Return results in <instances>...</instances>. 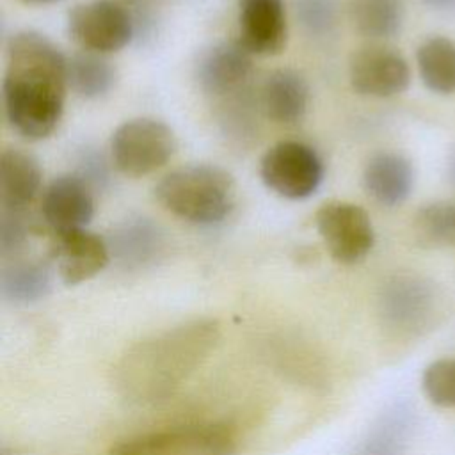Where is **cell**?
<instances>
[{
  "instance_id": "cell-1",
  "label": "cell",
  "mask_w": 455,
  "mask_h": 455,
  "mask_svg": "<svg viewBox=\"0 0 455 455\" xmlns=\"http://www.w3.org/2000/svg\"><path fill=\"white\" fill-rule=\"evenodd\" d=\"M68 89V59L46 36L30 30L11 36L2 96L7 123L18 135L28 140L52 135Z\"/></svg>"
},
{
  "instance_id": "cell-2",
  "label": "cell",
  "mask_w": 455,
  "mask_h": 455,
  "mask_svg": "<svg viewBox=\"0 0 455 455\" xmlns=\"http://www.w3.org/2000/svg\"><path fill=\"white\" fill-rule=\"evenodd\" d=\"M217 341L212 322H194L135 345L119 364V386L139 402L169 396Z\"/></svg>"
},
{
  "instance_id": "cell-3",
  "label": "cell",
  "mask_w": 455,
  "mask_h": 455,
  "mask_svg": "<svg viewBox=\"0 0 455 455\" xmlns=\"http://www.w3.org/2000/svg\"><path fill=\"white\" fill-rule=\"evenodd\" d=\"M155 197L174 217L199 226L224 220L235 206V181L212 164H190L167 172L155 187Z\"/></svg>"
},
{
  "instance_id": "cell-4",
  "label": "cell",
  "mask_w": 455,
  "mask_h": 455,
  "mask_svg": "<svg viewBox=\"0 0 455 455\" xmlns=\"http://www.w3.org/2000/svg\"><path fill=\"white\" fill-rule=\"evenodd\" d=\"M176 151V135L164 121L137 117L116 128L110 139L112 164L132 178L151 174L164 167Z\"/></svg>"
},
{
  "instance_id": "cell-5",
  "label": "cell",
  "mask_w": 455,
  "mask_h": 455,
  "mask_svg": "<svg viewBox=\"0 0 455 455\" xmlns=\"http://www.w3.org/2000/svg\"><path fill=\"white\" fill-rule=\"evenodd\" d=\"M259 176L279 197L300 201L313 196L323 181V162L318 153L299 140L270 146L259 160Z\"/></svg>"
},
{
  "instance_id": "cell-6",
  "label": "cell",
  "mask_w": 455,
  "mask_h": 455,
  "mask_svg": "<svg viewBox=\"0 0 455 455\" xmlns=\"http://www.w3.org/2000/svg\"><path fill=\"white\" fill-rule=\"evenodd\" d=\"M236 435L222 423L149 432L116 444L108 455H233Z\"/></svg>"
},
{
  "instance_id": "cell-7",
  "label": "cell",
  "mask_w": 455,
  "mask_h": 455,
  "mask_svg": "<svg viewBox=\"0 0 455 455\" xmlns=\"http://www.w3.org/2000/svg\"><path fill=\"white\" fill-rule=\"evenodd\" d=\"M315 224L332 259L343 265L364 259L375 243V231L368 212L348 201L323 203L316 210Z\"/></svg>"
},
{
  "instance_id": "cell-8",
  "label": "cell",
  "mask_w": 455,
  "mask_h": 455,
  "mask_svg": "<svg viewBox=\"0 0 455 455\" xmlns=\"http://www.w3.org/2000/svg\"><path fill=\"white\" fill-rule=\"evenodd\" d=\"M68 30L84 52L107 55L123 50L132 41L133 20L114 0H91L69 11Z\"/></svg>"
},
{
  "instance_id": "cell-9",
  "label": "cell",
  "mask_w": 455,
  "mask_h": 455,
  "mask_svg": "<svg viewBox=\"0 0 455 455\" xmlns=\"http://www.w3.org/2000/svg\"><path fill=\"white\" fill-rule=\"evenodd\" d=\"M348 78L352 89L363 96L391 98L409 87L411 69L400 52L382 44H370L352 55Z\"/></svg>"
},
{
  "instance_id": "cell-10",
  "label": "cell",
  "mask_w": 455,
  "mask_h": 455,
  "mask_svg": "<svg viewBox=\"0 0 455 455\" xmlns=\"http://www.w3.org/2000/svg\"><path fill=\"white\" fill-rule=\"evenodd\" d=\"M50 258L62 283L80 284L108 265L110 247L100 235L85 228L68 229L53 233Z\"/></svg>"
},
{
  "instance_id": "cell-11",
  "label": "cell",
  "mask_w": 455,
  "mask_h": 455,
  "mask_svg": "<svg viewBox=\"0 0 455 455\" xmlns=\"http://www.w3.org/2000/svg\"><path fill=\"white\" fill-rule=\"evenodd\" d=\"M238 44L251 55L270 57L284 50L288 21L283 0H236Z\"/></svg>"
},
{
  "instance_id": "cell-12",
  "label": "cell",
  "mask_w": 455,
  "mask_h": 455,
  "mask_svg": "<svg viewBox=\"0 0 455 455\" xmlns=\"http://www.w3.org/2000/svg\"><path fill=\"white\" fill-rule=\"evenodd\" d=\"M41 215L53 233L85 228L94 215L92 187L80 174H62L43 192Z\"/></svg>"
},
{
  "instance_id": "cell-13",
  "label": "cell",
  "mask_w": 455,
  "mask_h": 455,
  "mask_svg": "<svg viewBox=\"0 0 455 455\" xmlns=\"http://www.w3.org/2000/svg\"><path fill=\"white\" fill-rule=\"evenodd\" d=\"M386 318L398 329H418L430 322L437 309L432 283L418 275H396L382 291Z\"/></svg>"
},
{
  "instance_id": "cell-14",
  "label": "cell",
  "mask_w": 455,
  "mask_h": 455,
  "mask_svg": "<svg viewBox=\"0 0 455 455\" xmlns=\"http://www.w3.org/2000/svg\"><path fill=\"white\" fill-rule=\"evenodd\" d=\"M252 75V55L238 44L219 43L203 53L197 64V80L204 92L228 96L240 92Z\"/></svg>"
},
{
  "instance_id": "cell-15",
  "label": "cell",
  "mask_w": 455,
  "mask_h": 455,
  "mask_svg": "<svg viewBox=\"0 0 455 455\" xmlns=\"http://www.w3.org/2000/svg\"><path fill=\"white\" fill-rule=\"evenodd\" d=\"M309 107V84L295 69L272 71L261 85V108L277 124H297Z\"/></svg>"
},
{
  "instance_id": "cell-16",
  "label": "cell",
  "mask_w": 455,
  "mask_h": 455,
  "mask_svg": "<svg viewBox=\"0 0 455 455\" xmlns=\"http://www.w3.org/2000/svg\"><path fill=\"white\" fill-rule=\"evenodd\" d=\"M363 185L375 203L396 206L411 196L414 185L412 164L400 153H377L364 167Z\"/></svg>"
},
{
  "instance_id": "cell-17",
  "label": "cell",
  "mask_w": 455,
  "mask_h": 455,
  "mask_svg": "<svg viewBox=\"0 0 455 455\" xmlns=\"http://www.w3.org/2000/svg\"><path fill=\"white\" fill-rule=\"evenodd\" d=\"M39 162L20 148H5L0 155V203L2 210L23 212L41 188Z\"/></svg>"
},
{
  "instance_id": "cell-18",
  "label": "cell",
  "mask_w": 455,
  "mask_h": 455,
  "mask_svg": "<svg viewBox=\"0 0 455 455\" xmlns=\"http://www.w3.org/2000/svg\"><path fill=\"white\" fill-rule=\"evenodd\" d=\"M162 249L164 236L148 219H130L112 236L114 256L126 267H144L155 261Z\"/></svg>"
},
{
  "instance_id": "cell-19",
  "label": "cell",
  "mask_w": 455,
  "mask_h": 455,
  "mask_svg": "<svg viewBox=\"0 0 455 455\" xmlns=\"http://www.w3.org/2000/svg\"><path fill=\"white\" fill-rule=\"evenodd\" d=\"M419 76L427 89L437 94L455 92V41L434 36L423 41L416 52Z\"/></svg>"
},
{
  "instance_id": "cell-20",
  "label": "cell",
  "mask_w": 455,
  "mask_h": 455,
  "mask_svg": "<svg viewBox=\"0 0 455 455\" xmlns=\"http://www.w3.org/2000/svg\"><path fill=\"white\" fill-rule=\"evenodd\" d=\"M0 288L2 295L11 302H36L50 293L52 274L43 261L14 259L4 267Z\"/></svg>"
},
{
  "instance_id": "cell-21",
  "label": "cell",
  "mask_w": 455,
  "mask_h": 455,
  "mask_svg": "<svg viewBox=\"0 0 455 455\" xmlns=\"http://www.w3.org/2000/svg\"><path fill=\"white\" fill-rule=\"evenodd\" d=\"M116 68L100 53L82 52L68 59V87L84 100H98L116 85Z\"/></svg>"
},
{
  "instance_id": "cell-22",
  "label": "cell",
  "mask_w": 455,
  "mask_h": 455,
  "mask_svg": "<svg viewBox=\"0 0 455 455\" xmlns=\"http://www.w3.org/2000/svg\"><path fill=\"white\" fill-rule=\"evenodd\" d=\"M350 16L361 36L387 39L402 28L403 4L402 0H352Z\"/></svg>"
},
{
  "instance_id": "cell-23",
  "label": "cell",
  "mask_w": 455,
  "mask_h": 455,
  "mask_svg": "<svg viewBox=\"0 0 455 455\" xmlns=\"http://www.w3.org/2000/svg\"><path fill=\"white\" fill-rule=\"evenodd\" d=\"M416 240L425 247L455 245V201H435L421 206L412 222Z\"/></svg>"
},
{
  "instance_id": "cell-24",
  "label": "cell",
  "mask_w": 455,
  "mask_h": 455,
  "mask_svg": "<svg viewBox=\"0 0 455 455\" xmlns=\"http://www.w3.org/2000/svg\"><path fill=\"white\" fill-rule=\"evenodd\" d=\"M421 387L434 405L455 409V359L444 357L430 363L423 371Z\"/></svg>"
},
{
  "instance_id": "cell-25",
  "label": "cell",
  "mask_w": 455,
  "mask_h": 455,
  "mask_svg": "<svg viewBox=\"0 0 455 455\" xmlns=\"http://www.w3.org/2000/svg\"><path fill=\"white\" fill-rule=\"evenodd\" d=\"M297 18L302 28L315 37L332 32L338 18L336 0H295Z\"/></svg>"
},
{
  "instance_id": "cell-26",
  "label": "cell",
  "mask_w": 455,
  "mask_h": 455,
  "mask_svg": "<svg viewBox=\"0 0 455 455\" xmlns=\"http://www.w3.org/2000/svg\"><path fill=\"white\" fill-rule=\"evenodd\" d=\"M28 224L23 212L2 210L0 215V251L2 256H14L27 242Z\"/></svg>"
},
{
  "instance_id": "cell-27",
  "label": "cell",
  "mask_w": 455,
  "mask_h": 455,
  "mask_svg": "<svg viewBox=\"0 0 455 455\" xmlns=\"http://www.w3.org/2000/svg\"><path fill=\"white\" fill-rule=\"evenodd\" d=\"M427 5L434 9H451L455 7V0H423Z\"/></svg>"
},
{
  "instance_id": "cell-28",
  "label": "cell",
  "mask_w": 455,
  "mask_h": 455,
  "mask_svg": "<svg viewBox=\"0 0 455 455\" xmlns=\"http://www.w3.org/2000/svg\"><path fill=\"white\" fill-rule=\"evenodd\" d=\"M21 4H27V5H46V4H53L57 0H18Z\"/></svg>"
},
{
  "instance_id": "cell-29",
  "label": "cell",
  "mask_w": 455,
  "mask_h": 455,
  "mask_svg": "<svg viewBox=\"0 0 455 455\" xmlns=\"http://www.w3.org/2000/svg\"><path fill=\"white\" fill-rule=\"evenodd\" d=\"M453 176H455V164H453Z\"/></svg>"
}]
</instances>
